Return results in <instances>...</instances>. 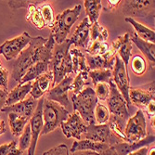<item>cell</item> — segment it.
I'll return each instance as SVG.
<instances>
[{
    "instance_id": "obj_24",
    "label": "cell",
    "mask_w": 155,
    "mask_h": 155,
    "mask_svg": "<svg viewBox=\"0 0 155 155\" xmlns=\"http://www.w3.org/2000/svg\"><path fill=\"white\" fill-rule=\"evenodd\" d=\"M41 1H35V3H32L28 7V13L26 14V21L31 22L36 29L42 30L44 29L46 26V23L42 17L41 8L39 4Z\"/></svg>"
},
{
    "instance_id": "obj_45",
    "label": "cell",
    "mask_w": 155,
    "mask_h": 155,
    "mask_svg": "<svg viewBox=\"0 0 155 155\" xmlns=\"http://www.w3.org/2000/svg\"><path fill=\"white\" fill-rule=\"evenodd\" d=\"M8 96V90H5V89L0 87V110L5 107Z\"/></svg>"
},
{
    "instance_id": "obj_16",
    "label": "cell",
    "mask_w": 155,
    "mask_h": 155,
    "mask_svg": "<svg viewBox=\"0 0 155 155\" xmlns=\"http://www.w3.org/2000/svg\"><path fill=\"white\" fill-rule=\"evenodd\" d=\"M148 89L145 87H130L129 89V98L131 104L138 108H144L151 101H154L155 91H154V82Z\"/></svg>"
},
{
    "instance_id": "obj_1",
    "label": "cell",
    "mask_w": 155,
    "mask_h": 155,
    "mask_svg": "<svg viewBox=\"0 0 155 155\" xmlns=\"http://www.w3.org/2000/svg\"><path fill=\"white\" fill-rule=\"evenodd\" d=\"M55 45V40L51 34L48 38L42 36L32 37L29 45L21 51L14 62L12 71L13 80L20 82L28 69L37 62H50Z\"/></svg>"
},
{
    "instance_id": "obj_8",
    "label": "cell",
    "mask_w": 155,
    "mask_h": 155,
    "mask_svg": "<svg viewBox=\"0 0 155 155\" xmlns=\"http://www.w3.org/2000/svg\"><path fill=\"white\" fill-rule=\"evenodd\" d=\"M108 84L110 87V94L108 97L107 102H108V110L110 111V114L114 116H117L124 121H127L129 118L127 103L124 101V98L120 93V91L117 89L112 79H110Z\"/></svg>"
},
{
    "instance_id": "obj_12",
    "label": "cell",
    "mask_w": 155,
    "mask_h": 155,
    "mask_svg": "<svg viewBox=\"0 0 155 155\" xmlns=\"http://www.w3.org/2000/svg\"><path fill=\"white\" fill-rule=\"evenodd\" d=\"M43 104H44V97H41L37 102L36 109L35 110L34 115L29 120V124L31 127V144L28 149V155H35L38 137L41 135L42 129L44 126L43 117H42V111H43Z\"/></svg>"
},
{
    "instance_id": "obj_26",
    "label": "cell",
    "mask_w": 155,
    "mask_h": 155,
    "mask_svg": "<svg viewBox=\"0 0 155 155\" xmlns=\"http://www.w3.org/2000/svg\"><path fill=\"white\" fill-rule=\"evenodd\" d=\"M125 21L130 23L135 29V33L137 35L138 37H140L142 40L150 42V43H154L155 41V32L152 29H150L147 26L141 24L140 22L137 21L136 20H134L132 17H126Z\"/></svg>"
},
{
    "instance_id": "obj_15",
    "label": "cell",
    "mask_w": 155,
    "mask_h": 155,
    "mask_svg": "<svg viewBox=\"0 0 155 155\" xmlns=\"http://www.w3.org/2000/svg\"><path fill=\"white\" fill-rule=\"evenodd\" d=\"M116 55L110 49L104 55H96L92 56L89 54L86 55V61L89 71L94 70H111L114 69Z\"/></svg>"
},
{
    "instance_id": "obj_10",
    "label": "cell",
    "mask_w": 155,
    "mask_h": 155,
    "mask_svg": "<svg viewBox=\"0 0 155 155\" xmlns=\"http://www.w3.org/2000/svg\"><path fill=\"white\" fill-rule=\"evenodd\" d=\"M32 37L27 32L22 33L21 35L13 38L11 40H7L0 46V54L8 61L16 60L19 55L21 53L25 48L29 45Z\"/></svg>"
},
{
    "instance_id": "obj_46",
    "label": "cell",
    "mask_w": 155,
    "mask_h": 155,
    "mask_svg": "<svg viewBox=\"0 0 155 155\" xmlns=\"http://www.w3.org/2000/svg\"><path fill=\"white\" fill-rule=\"evenodd\" d=\"M148 151H149L148 147H142V148H140L135 151L128 153L127 155H148Z\"/></svg>"
},
{
    "instance_id": "obj_48",
    "label": "cell",
    "mask_w": 155,
    "mask_h": 155,
    "mask_svg": "<svg viewBox=\"0 0 155 155\" xmlns=\"http://www.w3.org/2000/svg\"><path fill=\"white\" fill-rule=\"evenodd\" d=\"M6 131H7L6 123L4 120L1 119V117H0V136L3 135L4 133H6Z\"/></svg>"
},
{
    "instance_id": "obj_6",
    "label": "cell",
    "mask_w": 155,
    "mask_h": 155,
    "mask_svg": "<svg viewBox=\"0 0 155 155\" xmlns=\"http://www.w3.org/2000/svg\"><path fill=\"white\" fill-rule=\"evenodd\" d=\"M124 135L127 143L133 144L147 137L146 118L142 110H138L133 117L128 118L124 126Z\"/></svg>"
},
{
    "instance_id": "obj_14",
    "label": "cell",
    "mask_w": 155,
    "mask_h": 155,
    "mask_svg": "<svg viewBox=\"0 0 155 155\" xmlns=\"http://www.w3.org/2000/svg\"><path fill=\"white\" fill-rule=\"evenodd\" d=\"M87 139L98 143H107L110 145L115 144L112 141V137L110 127L107 124H89L87 127V131L84 133Z\"/></svg>"
},
{
    "instance_id": "obj_3",
    "label": "cell",
    "mask_w": 155,
    "mask_h": 155,
    "mask_svg": "<svg viewBox=\"0 0 155 155\" xmlns=\"http://www.w3.org/2000/svg\"><path fill=\"white\" fill-rule=\"evenodd\" d=\"M73 110L77 112L83 121L87 125L95 124V108L97 103V97L95 90L91 87L84 88L79 94L72 97Z\"/></svg>"
},
{
    "instance_id": "obj_19",
    "label": "cell",
    "mask_w": 155,
    "mask_h": 155,
    "mask_svg": "<svg viewBox=\"0 0 155 155\" xmlns=\"http://www.w3.org/2000/svg\"><path fill=\"white\" fill-rule=\"evenodd\" d=\"M53 83V74L51 71L42 74L38 78L35 80L32 84V89H31V97L35 100H40L43 97L52 87Z\"/></svg>"
},
{
    "instance_id": "obj_43",
    "label": "cell",
    "mask_w": 155,
    "mask_h": 155,
    "mask_svg": "<svg viewBox=\"0 0 155 155\" xmlns=\"http://www.w3.org/2000/svg\"><path fill=\"white\" fill-rule=\"evenodd\" d=\"M8 6L12 9H19L21 8H28L30 4L35 1H27V0H21V1H8Z\"/></svg>"
},
{
    "instance_id": "obj_31",
    "label": "cell",
    "mask_w": 155,
    "mask_h": 155,
    "mask_svg": "<svg viewBox=\"0 0 155 155\" xmlns=\"http://www.w3.org/2000/svg\"><path fill=\"white\" fill-rule=\"evenodd\" d=\"M88 77L91 78L92 83L97 84L100 83H109L112 79V71L111 70H94L88 72Z\"/></svg>"
},
{
    "instance_id": "obj_44",
    "label": "cell",
    "mask_w": 155,
    "mask_h": 155,
    "mask_svg": "<svg viewBox=\"0 0 155 155\" xmlns=\"http://www.w3.org/2000/svg\"><path fill=\"white\" fill-rule=\"evenodd\" d=\"M145 110L147 112V115L149 116L150 120L154 118V114H155V101H151L145 107Z\"/></svg>"
},
{
    "instance_id": "obj_32",
    "label": "cell",
    "mask_w": 155,
    "mask_h": 155,
    "mask_svg": "<svg viewBox=\"0 0 155 155\" xmlns=\"http://www.w3.org/2000/svg\"><path fill=\"white\" fill-rule=\"evenodd\" d=\"M90 36L92 42H105L109 37V33L105 27L98 24V22H96L94 24H91L90 26Z\"/></svg>"
},
{
    "instance_id": "obj_13",
    "label": "cell",
    "mask_w": 155,
    "mask_h": 155,
    "mask_svg": "<svg viewBox=\"0 0 155 155\" xmlns=\"http://www.w3.org/2000/svg\"><path fill=\"white\" fill-rule=\"evenodd\" d=\"M61 127L62 133L67 138H81V135L84 134L87 131V124L83 121L80 115L77 112L74 111L72 114H70L66 121L61 124Z\"/></svg>"
},
{
    "instance_id": "obj_4",
    "label": "cell",
    "mask_w": 155,
    "mask_h": 155,
    "mask_svg": "<svg viewBox=\"0 0 155 155\" xmlns=\"http://www.w3.org/2000/svg\"><path fill=\"white\" fill-rule=\"evenodd\" d=\"M82 6L76 5L74 8H67L55 17L54 26L51 28V35L54 37L55 43L60 45L67 39L71 28L76 22L81 13Z\"/></svg>"
},
{
    "instance_id": "obj_2",
    "label": "cell",
    "mask_w": 155,
    "mask_h": 155,
    "mask_svg": "<svg viewBox=\"0 0 155 155\" xmlns=\"http://www.w3.org/2000/svg\"><path fill=\"white\" fill-rule=\"evenodd\" d=\"M70 47L71 42L69 39H66L63 43L54 47L52 59L49 65H51L50 71L53 74V83L52 87L64 79L65 76L73 73V65L72 59L70 55Z\"/></svg>"
},
{
    "instance_id": "obj_29",
    "label": "cell",
    "mask_w": 155,
    "mask_h": 155,
    "mask_svg": "<svg viewBox=\"0 0 155 155\" xmlns=\"http://www.w3.org/2000/svg\"><path fill=\"white\" fill-rule=\"evenodd\" d=\"M28 122H29V119L25 117L20 116L16 114H13V112L8 114L9 127L14 137H20L22 134Z\"/></svg>"
},
{
    "instance_id": "obj_30",
    "label": "cell",
    "mask_w": 155,
    "mask_h": 155,
    "mask_svg": "<svg viewBox=\"0 0 155 155\" xmlns=\"http://www.w3.org/2000/svg\"><path fill=\"white\" fill-rule=\"evenodd\" d=\"M84 5L90 24L97 22L101 11L102 9V4L101 0H84Z\"/></svg>"
},
{
    "instance_id": "obj_27",
    "label": "cell",
    "mask_w": 155,
    "mask_h": 155,
    "mask_svg": "<svg viewBox=\"0 0 155 155\" xmlns=\"http://www.w3.org/2000/svg\"><path fill=\"white\" fill-rule=\"evenodd\" d=\"M69 52L72 59L73 73H74L75 74H77L79 72L88 73L89 69L87 65L86 55L78 48H72V49H70Z\"/></svg>"
},
{
    "instance_id": "obj_42",
    "label": "cell",
    "mask_w": 155,
    "mask_h": 155,
    "mask_svg": "<svg viewBox=\"0 0 155 155\" xmlns=\"http://www.w3.org/2000/svg\"><path fill=\"white\" fill-rule=\"evenodd\" d=\"M8 71L3 67L0 61V87L3 89L8 90Z\"/></svg>"
},
{
    "instance_id": "obj_39",
    "label": "cell",
    "mask_w": 155,
    "mask_h": 155,
    "mask_svg": "<svg viewBox=\"0 0 155 155\" xmlns=\"http://www.w3.org/2000/svg\"><path fill=\"white\" fill-rule=\"evenodd\" d=\"M23 151L17 148L15 140L0 146V155H22Z\"/></svg>"
},
{
    "instance_id": "obj_38",
    "label": "cell",
    "mask_w": 155,
    "mask_h": 155,
    "mask_svg": "<svg viewBox=\"0 0 155 155\" xmlns=\"http://www.w3.org/2000/svg\"><path fill=\"white\" fill-rule=\"evenodd\" d=\"M31 139H32V136H31V127L30 124H27L25 128L22 132V134L21 135L20 137V141H19V149L22 151H24L25 150L29 149L30 144H31Z\"/></svg>"
},
{
    "instance_id": "obj_20",
    "label": "cell",
    "mask_w": 155,
    "mask_h": 155,
    "mask_svg": "<svg viewBox=\"0 0 155 155\" xmlns=\"http://www.w3.org/2000/svg\"><path fill=\"white\" fill-rule=\"evenodd\" d=\"M90 22L87 18H84L82 22L76 27V29L70 38V42L71 45H74L75 47L86 48L88 47L89 43V37H90Z\"/></svg>"
},
{
    "instance_id": "obj_35",
    "label": "cell",
    "mask_w": 155,
    "mask_h": 155,
    "mask_svg": "<svg viewBox=\"0 0 155 155\" xmlns=\"http://www.w3.org/2000/svg\"><path fill=\"white\" fill-rule=\"evenodd\" d=\"M40 8H41L42 17H43L46 26L52 28L55 22V15H54V10H53L52 6L48 3H46L44 5L40 6Z\"/></svg>"
},
{
    "instance_id": "obj_28",
    "label": "cell",
    "mask_w": 155,
    "mask_h": 155,
    "mask_svg": "<svg viewBox=\"0 0 155 155\" xmlns=\"http://www.w3.org/2000/svg\"><path fill=\"white\" fill-rule=\"evenodd\" d=\"M151 7H154V1H146V0H131L124 1V8L126 12H129L133 15H140L146 10H150Z\"/></svg>"
},
{
    "instance_id": "obj_5",
    "label": "cell",
    "mask_w": 155,
    "mask_h": 155,
    "mask_svg": "<svg viewBox=\"0 0 155 155\" xmlns=\"http://www.w3.org/2000/svg\"><path fill=\"white\" fill-rule=\"evenodd\" d=\"M70 112L59 103L48 101L44 98L43 111H42V117H43L44 126L42 129L41 134L47 135L54 131L61 123L67 120Z\"/></svg>"
},
{
    "instance_id": "obj_9",
    "label": "cell",
    "mask_w": 155,
    "mask_h": 155,
    "mask_svg": "<svg viewBox=\"0 0 155 155\" xmlns=\"http://www.w3.org/2000/svg\"><path fill=\"white\" fill-rule=\"evenodd\" d=\"M122 61V60L116 55L115 62L112 69V81L115 84L117 89L120 91L124 101L127 103V106H131V101L129 98V89H130V79L128 76L127 69Z\"/></svg>"
},
{
    "instance_id": "obj_33",
    "label": "cell",
    "mask_w": 155,
    "mask_h": 155,
    "mask_svg": "<svg viewBox=\"0 0 155 155\" xmlns=\"http://www.w3.org/2000/svg\"><path fill=\"white\" fill-rule=\"evenodd\" d=\"M88 73H82L79 72L76 76L74 78V81L72 83V86L70 90H72L74 95L79 94L86 84H88Z\"/></svg>"
},
{
    "instance_id": "obj_47",
    "label": "cell",
    "mask_w": 155,
    "mask_h": 155,
    "mask_svg": "<svg viewBox=\"0 0 155 155\" xmlns=\"http://www.w3.org/2000/svg\"><path fill=\"white\" fill-rule=\"evenodd\" d=\"M107 2H108V6L110 9H114L121 4L122 1H120V0H109Z\"/></svg>"
},
{
    "instance_id": "obj_40",
    "label": "cell",
    "mask_w": 155,
    "mask_h": 155,
    "mask_svg": "<svg viewBox=\"0 0 155 155\" xmlns=\"http://www.w3.org/2000/svg\"><path fill=\"white\" fill-rule=\"evenodd\" d=\"M95 94L97 97V100H101L102 101H106L109 97V94H110L109 84H107L105 83H100V84H96Z\"/></svg>"
},
{
    "instance_id": "obj_18",
    "label": "cell",
    "mask_w": 155,
    "mask_h": 155,
    "mask_svg": "<svg viewBox=\"0 0 155 155\" xmlns=\"http://www.w3.org/2000/svg\"><path fill=\"white\" fill-rule=\"evenodd\" d=\"M37 102L38 101H36V100L30 97L28 98H25L24 101L19 103H16L11 106H8V107H4L0 111L6 112V114L13 112V114H16L20 116L25 117L30 120L31 117L35 114V110L37 106Z\"/></svg>"
},
{
    "instance_id": "obj_23",
    "label": "cell",
    "mask_w": 155,
    "mask_h": 155,
    "mask_svg": "<svg viewBox=\"0 0 155 155\" xmlns=\"http://www.w3.org/2000/svg\"><path fill=\"white\" fill-rule=\"evenodd\" d=\"M130 41H132L133 43L137 47V48L141 51L145 56L147 60L149 61L150 67H154V52H155V45L154 43H150V42L144 41L140 37L137 36V35L134 32L132 34V36L130 37Z\"/></svg>"
},
{
    "instance_id": "obj_41",
    "label": "cell",
    "mask_w": 155,
    "mask_h": 155,
    "mask_svg": "<svg viewBox=\"0 0 155 155\" xmlns=\"http://www.w3.org/2000/svg\"><path fill=\"white\" fill-rule=\"evenodd\" d=\"M43 155H70L68 147L65 144H61L57 147H54L46 152L43 153Z\"/></svg>"
},
{
    "instance_id": "obj_25",
    "label": "cell",
    "mask_w": 155,
    "mask_h": 155,
    "mask_svg": "<svg viewBox=\"0 0 155 155\" xmlns=\"http://www.w3.org/2000/svg\"><path fill=\"white\" fill-rule=\"evenodd\" d=\"M49 63L50 62H46V61L35 63V65L28 69V71L25 73V74L21 79L19 84H25L28 82H31L33 80H35L42 74L48 73L49 69Z\"/></svg>"
},
{
    "instance_id": "obj_11",
    "label": "cell",
    "mask_w": 155,
    "mask_h": 155,
    "mask_svg": "<svg viewBox=\"0 0 155 155\" xmlns=\"http://www.w3.org/2000/svg\"><path fill=\"white\" fill-rule=\"evenodd\" d=\"M73 81H74V77L72 75L65 76L63 80H61L57 86L52 87L46 94L45 98H47L48 101L59 103L60 105L63 106L70 112L72 110L73 107H72L71 101L69 100L68 92L70 91V88H71Z\"/></svg>"
},
{
    "instance_id": "obj_37",
    "label": "cell",
    "mask_w": 155,
    "mask_h": 155,
    "mask_svg": "<svg viewBox=\"0 0 155 155\" xmlns=\"http://www.w3.org/2000/svg\"><path fill=\"white\" fill-rule=\"evenodd\" d=\"M110 111L108 108L102 103H97L95 108V120L100 124H104L109 121L110 118Z\"/></svg>"
},
{
    "instance_id": "obj_34",
    "label": "cell",
    "mask_w": 155,
    "mask_h": 155,
    "mask_svg": "<svg viewBox=\"0 0 155 155\" xmlns=\"http://www.w3.org/2000/svg\"><path fill=\"white\" fill-rule=\"evenodd\" d=\"M131 69L132 72L138 76H141L145 74L147 70L146 61L141 55L137 54L132 58L131 61Z\"/></svg>"
},
{
    "instance_id": "obj_21",
    "label": "cell",
    "mask_w": 155,
    "mask_h": 155,
    "mask_svg": "<svg viewBox=\"0 0 155 155\" xmlns=\"http://www.w3.org/2000/svg\"><path fill=\"white\" fill-rule=\"evenodd\" d=\"M32 84H33L32 82H28L25 84H19L15 88H13L11 92L8 93L5 107L11 106L24 101L26 96L31 92Z\"/></svg>"
},
{
    "instance_id": "obj_17",
    "label": "cell",
    "mask_w": 155,
    "mask_h": 155,
    "mask_svg": "<svg viewBox=\"0 0 155 155\" xmlns=\"http://www.w3.org/2000/svg\"><path fill=\"white\" fill-rule=\"evenodd\" d=\"M132 49L133 46L130 41V35L129 33H125L124 35L118 36L115 41L112 42V48L110 50L117 54L124 65L127 67L130 61Z\"/></svg>"
},
{
    "instance_id": "obj_36",
    "label": "cell",
    "mask_w": 155,
    "mask_h": 155,
    "mask_svg": "<svg viewBox=\"0 0 155 155\" xmlns=\"http://www.w3.org/2000/svg\"><path fill=\"white\" fill-rule=\"evenodd\" d=\"M109 46L106 42H100V41H94L92 42V44L87 48L86 51L87 54L96 56V55H104L106 52H108Z\"/></svg>"
},
{
    "instance_id": "obj_22",
    "label": "cell",
    "mask_w": 155,
    "mask_h": 155,
    "mask_svg": "<svg viewBox=\"0 0 155 155\" xmlns=\"http://www.w3.org/2000/svg\"><path fill=\"white\" fill-rule=\"evenodd\" d=\"M110 145L107 143H98L94 142L88 139L79 140L74 141L71 148V152L74 153L77 151H95V152H101L107 150Z\"/></svg>"
},
{
    "instance_id": "obj_7",
    "label": "cell",
    "mask_w": 155,
    "mask_h": 155,
    "mask_svg": "<svg viewBox=\"0 0 155 155\" xmlns=\"http://www.w3.org/2000/svg\"><path fill=\"white\" fill-rule=\"evenodd\" d=\"M154 136H147L144 139L133 144L119 142L114 145H110L107 150L101 152L95 151H77L73 153V155H127L128 153L135 151L142 147H148L150 144L154 143Z\"/></svg>"
},
{
    "instance_id": "obj_49",
    "label": "cell",
    "mask_w": 155,
    "mask_h": 155,
    "mask_svg": "<svg viewBox=\"0 0 155 155\" xmlns=\"http://www.w3.org/2000/svg\"><path fill=\"white\" fill-rule=\"evenodd\" d=\"M148 155H155V147H154V145H153V147L150 148V150H149Z\"/></svg>"
}]
</instances>
